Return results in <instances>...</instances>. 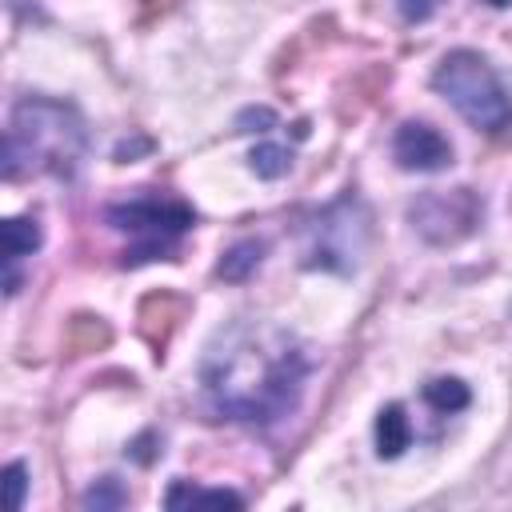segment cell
Segmentation results:
<instances>
[{
  "label": "cell",
  "instance_id": "1",
  "mask_svg": "<svg viewBox=\"0 0 512 512\" xmlns=\"http://www.w3.org/2000/svg\"><path fill=\"white\" fill-rule=\"evenodd\" d=\"M312 372L308 348L268 320H232L200 360V388L216 416L236 424H280L300 408Z\"/></svg>",
  "mask_w": 512,
  "mask_h": 512
},
{
  "label": "cell",
  "instance_id": "2",
  "mask_svg": "<svg viewBox=\"0 0 512 512\" xmlns=\"http://www.w3.org/2000/svg\"><path fill=\"white\" fill-rule=\"evenodd\" d=\"M88 156V124L76 104L52 96H20L4 132V176L72 180Z\"/></svg>",
  "mask_w": 512,
  "mask_h": 512
},
{
  "label": "cell",
  "instance_id": "3",
  "mask_svg": "<svg viewBox=\"0 0 512 512\" xmlns=\"http://www.w3.org/2000/svg\"><path fill=\"white\" fill-rule=\"evenodd\" d=\"M432 88L472 128H480L488 136H500L512 128V92L504 88L500 72L488 64V56H480L472 48L448 52L432 72Z\"/></svg>",
  "mask_w": 512,
  "mask_h": 512
},
{
  "label": "cell",
  "instance_id": "4",
  "mask_svg": "<svg viewBox=\"0 0 512 512\" xmlns=\"http://www.w3.org/2000/svg\"><path fill=\"white\" fill-rule=\"evenodd\" d=\"M104 216H108V224L116 232L128 236L124 256H120L124 268L168 260L180 248V240L192 232V224H196V212L184 200L156 196V192H136V196L120 200V204H108Z\"/></svg>",
  "mask_w": 512,
  "mask_h": 512
},
{
  "label": "cell",
  "instance_id": "5",
  "mask_svg": "<svg viewBox=\"0 0 512 512\" xmlns=\"http://www.w3.org/2000/svg\"><path fill=\"white\" fill-rule=\"evenodd\" d=\"M368 232H372V216L368 204L348 188L340 200H332L328 208L312 212L300 228V264L304 268H320V272H336L348 276L356 272L364 248H368Z\"/></svg>",
  "mask_w": 512,
  "mask_h": 512
},
{
  "label": "cell",
  "instance_id": "6",
  "mask_svg": "<svg viewBox=\"0 0 512 512\" xmlns=\"http://www.w3.org/2000/svg\"><path fill=\"white\" fill-rule=\"evenodd\" d=\"M408 220L428 244H456L472 236L476 224L484 220V200L472 188H452V192L432 188L408 204Z\"/></svg>",
  "mask_w": 512,
  "mask_h": 512
},
{
  "label": "cell",
  "instance_id": "7",
  "mask_svg": "<svg viewBox=\"0 0 512 512\" xmlns=\"http://www.w3.org/2000/svg\"><path fill=\"white\" fill-rule=\"evenodd\" d=\"M392 156L404 172H444L452 164V144L428 120H404L392 136Z\"/></svg>",
  "mask_w": 512,
  "mask_h": 512
},
{
  "label": "cell",
  "instance_id": "8",
  "mask_svg": "<svg viewBox=\"0 0 512 512\" xmlns=\"http://www.w3.org/2000/svg\"><path fill=\"white\" fill-rule=\"evenodd\" d=\"M40 248V224L28 216H12L4 220V292L16 296L20 292V260L32 256Z\"/></svg>",
  "mask_w": 512,
  "mask_h": 512
},
{
  "label": "cell",
  "instance_id": "9",
  "mask_svg": "<svg viewBox=\"0 0 512 512\" xmlns=\"http://www.w3.org/2000/svg\"><path fill=\"white\" fill-rule=\"evenodd\" d=\"M412 444V420L404 416V404H384L376 412V456L396 460Z\"/></svg>",
  "mask_w": 512,
  "mask_h": 512
},
{
  "label": "cell",
  "instance_id": "10",
  "mask_svg": "<svg viewBox=\"0 0 512 512\" xmlns=\"http://www.w3.org/2000/svg\"><path fill=\"white\" fill-rule=\"evenodd\" d=\"M420 396H424V404H428L432 412H440V416H456V412H464L468 400H472L468 384L456 380V376H432V380L420 388Z\"/></svg>",
  "mask_w": 512,
  "mask_h": 512
},
{
  "label": "cell",
  "instance_id": "11",
  "mask_svg": "<svg viewBox=\"0 0 512 512\" xmlns=\"http://www.w3.org/2000/svg\"><path fill=\"white\" fill-rule=\"evenodd\" d=\"M260 260H264V240H240V244H232V248L220 256L216 276L228 280V284H240V280H248V276L260 268Z\"/></svg>",
  "mask_w": 512,
  "mask_h": 512
},
{
  "label": "cell",
  "instance_id": "12",
  "mask_svg": "<svg viewBox=\"0 0 512 512\" xmlns=\"http://www.w3.org/2000/svg\"><path fill=\"white\" fill-rule=\"evenodd\" d=\"M164 504L168 508H192V504H232V508H240L244 504V496L240 492H232V488H196V484H184V480H176L168 492H164Z\"/></svg>",
  "mask_w": 512,
  "mask_h": 512
},
{
  "label": "cell",
  "instance_id": "13",
  "mask_svg": "<svg viewBox=\"0 0 512 512\" xmlns=\"http://www.w3.org/2000/svg\"><path fill=\"white\" fill-rule=\"evenodd\" d=\"M248 164H252V172L260 180H280L292 168V148H284V144H256Z\"/></svg>",
  "mask_w": 512,
  "mask_h": 512
},
{
  "label": "cell",
  "instance_id": "14",
  "mask_svg": "<svg viewBox=\"0 0 512 512\" xmlns=\"http://www.w3.org/2000/svg\"><path fill=\"white\" fill-rule=\"evenodd\" d=\"M128 500V492L120 488V480L116 476H104V480H96L88 492H84V508H120Z\"/></svg>",
  "mask_w": 512,
  "mask_h": 512
},
{
  "label": "cell",
  "instance_id": "15",
  "mask_svg": "<svg viewBox=\"0 0 512 512\" xmlns=\"http://www.w3.org/2000/svg\"><path fill=\"white\" fill-rule=\"evenodd\" d=\"M4 484H8V504L12 508H24V488H28V468L24 460H12L4 468Z\"/></svg>",
  "mask_w": 512,
  "mask_h": 512
},
{
  "label": "cell",
  "instance_id": "16",
  "mask_svg": "<svg viewBox=\"0 0 512 512\" xmlns=\"http://www.w3.org/2000/svg\"><path fill=\"white\" fill-rule=\"evenodd\" d=\"M400 12H404L408 24L412 20H428L432 16V0H400Z\"/></svg>",
  "mask_w": 512,
  "mask_h": 512
},
{
  "label": "cell",
  "instance_id": "17",
  "mask_svg": "<svg viewBox=\"0 0 512 512\" xmlns=\"http://www.w3.org/2000/svg\"><path fill=\"white\" fill-rule=\"evenodd\" d=\"M488 4H492V8H508L512 0H488Z\"/></svg>",
  "mask_w": 512,
  "mask_h": 512
}]
</instances>
